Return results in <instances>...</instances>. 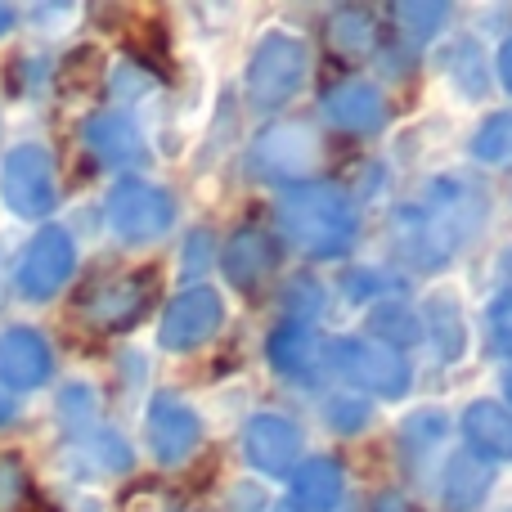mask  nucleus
Listing matches in <instances>:
<instances>
[{"mask_svg": "<svg viewBox=\"0 0 512 512\" xmlns=\"http://www.w3.org/2000/svg\"><path fill=\"white\" fill-rule=\"evenodd\" d=\"M486 212H490V198L477 180L441 176L423 189L418 203H405L396 212V243L405 252V261L436 270L481 230Z\"/></svg>", "mask_w": 512, "mask_h": 512, "instance_id": "obj_1", "label": "nucleus"}, {"mask_svg": "<svg viewBox=\"0 0 512 512\" xmlns=\"http://www.w3.org/2000/svg\"><path fill=\"white\" fill-rule=\"evenodd\" d=\"M279 230L310 256H342L355 243L360 216L346 189L337 185H297L279 203Z\"/></svg>", "mask_w": 512, "mask_h": 512, "instance_id": "obj_2", "label": "nucleus"}, {"mask_svg": "<svg viewBox=\"0 0 512 512\" xmlns=\"http://www.w3.org/2000/svg\"><path fill=\"white\" fill-rule=\"evenodd\" d=\"M306 68H310L306 41H297V36H288V32L261 36V45H256V54L248 63V95H252V104L256 108L288 104V99L301 90V81H306Z\"/></svg>", "mask_w": 512, "mask_h": 512, "instance_id": "obj_3", "label": "nucleus"}, {"mask_svg": "<svg viewBox=\"0 0 512 512\" xmlns=\"http://www.w3.org/2000/svg\"><path fill=\"white\" fill-rule=\"evenodd\" d=\"M324 162V144L310 126L301 122H283L270 126L252 140L248 149V167L256 180H274V185H288V180H306L310 171Z\"/></svg>", "mask_w": 512, "mask_h": 512, "instance_id": "obj_4", "label": "nucleus"}, {"mask_svg": "<svg viewBox=\"0 0 512 512\" xmlns=\"http://www.w3.org/2000/svg\"><path fill=\"white\" fill-rule=\"evenodd\" d=\"M0 198L23 221L54 212V158L45 144H14L0 162Z\"/></svg>", "mask_w": 512, "mask_h": 512, "instance_id": "obj_5", "label": "nucleus"}, {"mask_svg": "<svg viewBox=\"0 0 512 512\" xmlns=\"http://www.w3.org/2000/svg\"><path fill=\"white\" fill-rule=\"evenodd\" d=\"M176 221V207L171 194L144 185V180H117L113 194H108V225H113L117 239L126 243H149L162 239Z\"/></svg>", "mask_w": 512, "mask_h": 512, "instance_id": "obj_6", "label": "nucleus"}, {"mask_svg": "<svg viewBox=\"0 0 512 512\" xmlns=\"http://www.w3.org/2000/svg\"><path fill=\"white\" fill-rule=\"evenodd\" d=\"M333 364L346 373V378L360 382V387L378 391L382 400H400L409 391V364L396 346L364 342V337H337Z\"/></svg>", "mask_w": 512, "mask_h": 512, "instance_id": "obj_7", "label": "nucleus"}, {"mask_svg": "<svg viewBox=\"0 0 512 512\" xmlns=\"http://www.w3.org/2000/svg\"><path fill=\"white\" fill-rule=\"evenodd\" d=\"M149 292H153L149 270L117 274V279L90 283V288L77 297V310L90 328H99V333H117V328H131L135 319L149 310Z\"/></svg>", "mask_w": 512, "mask_h": 512, "instance_id": "obj_8", "label": "nucleus"}, {"mask_svg": "<svg viewBox=\"0 0 512 512\" xmlns=\"http://www.w3.org/2000/svg\"><path fill=\"white\" fill-rule=\"evenodd\" d=\"M72 265H77V248H72V234L50 225L41 230L32 243L18 256V270H14V283L27 301H50L54 292L68 283Z\"/></svg>", "mask_w": 512, "mask_h": 512, "instance_id": "obj_9", "label": "nucleus"}, {"mask_svg": "<svg viewBox=\"0 0 512 512\" xmlns=\"http://www.w3.org/2000/svg\"><path fill=\"white\" fill-rule=\"evenodd\" d=\"M221 319H225L221 292H212L207 283H198V288H185L167 306L162 328H158V342L167 346V351H194V346L212 342L216 328H221Z\"/></svg>", "mask_w": 512, "mask_h": 512, "instance_id": "obj_10", "label": "nucleus"}, {"mask_svg": "<svg viewBox=\"0 0 512 512\" xmlns=\"http://www.w3.org/2000/svg\"><path fill=\"white\" fill-rule=\"evenodd\" d=\"M243 454H248V463L256 472H265V477H283L301 454L297 423L283 418V414H256L248 423V432H243Z\"/></svg>", "mask_w": 512, "mask_h": 512, "instance_id": "obj_11", "label": "nucleus"}, {"mask_svg": "<svg viewBox=\"0 0 512 512\" xmlns=\"http://www.w3.org/2000/svg\"><path fill=\"white\" fill-rule=\"evenodd\" d=\"M54 355L50 342H45L36 328H9L0 337V382L14 391H32L50 378Z\"/></svg>", "mask_w": 512, "mask_h": 512, "instance_id": "obj_12", "label": "nucleus"}, {"mask_svg": "<svg viewBox=\"0 0 512 512\" xmlns=\"http://www.w3.org/2000/svg\"><path fill=\"white\" fill-rule=\"evenodd\" d=\"M149 445L162 463H180L198 445V414L176 396H153V405H149Z\"/></svg>", "mask_w": 512, "mask_h": 512, "instance_id": "obj_13", "label": "nucleus"}, {"mask_svg": "<svg viewBox=\"0 0 512 512\" xmlns=\"http://www.w3.org/2000/svg\"><path fill=\"white\" fill-rule=\"evenodd\" d=\"M86 144L99 162H108V167H140V162L149 158L140 126H135L126 113H95L86 122Z\"/></svg>", "mask_w": 512, "mask_h": 512, "instance_id": "obj_14", "label": "nucleus"}, {"mask_svg": "<svg viewBox=\"0 0 512 512\" xmlns=\"http://www.w3.org/2000/svg\"><path fill=\"white\" fill-rule=\"evenodd\" d=\"M324 117L351 135H373L382 122H387V104H382V95L373 86L346 81V86H337L324 95Z\"/></svg>", "mask_w": 512, "mask_h": 512, "instance_id": "obj_15", "label": "nucleus"}, {"mask_svg": "<svg viewBox=\"0 0 512 512\" xmlns=\"http://www.w3.org/2000/svg\"><path fill=\"white\" fill-rule=\"evenodd\" d=\"M490 495V468L472 450H454L441 472V499L450 512H472Z\"/></svg>", "mask_w": 512, "mask_h": 512, "instance_id": "obj_16", "label": "nucleus"}, {"mask_svg": "<svg viewBox=\"0 0 512 512\" xmlns=\"http://www.w3.org/2000/svg\"><path fill=\"white\" fill-rule=\"evenodd\" d=\"M274 261H279V252H274L270 234L261 230H243L230 239V248H225V274H230L234 288L243 292H256L265 283V274L274 270Z\"/></svg>", "mask_w": 512, "mask_h": 512, "instance_id": "obj_17", "label": "nucleus"}, {"mask_svg": "<svg viewBox=\"0 0 512 512\" xmlns=\"http://www.w3.org/2000/svg\"><path fill=\"white\" fill-rule=\"evenodd\" d=\"M463 436H468L472 454L486 459H512V414L495 400H477L463 414Z\"/></svg>", "mask_w": 512, "mask_h": 512, "instance_id": "obj_18", "label": "nucleus"}, {"mask_svg": "<svg viewBox=\"0 0 512 512\" xmlns=\"http://www.w3.org/2000/svg\"><path fill=\"white\" fill-rule=\"evenodd\" d=\"M342 499V468L333 459H306L292 477V508L297 512H333Z\"/></svg>", "mask_w": 512, "mask_h": 512, "instance_id": "obj_19", "label": "nucleus"}, {"mask_svg": "<svg viewBox=\"0 0 512 512\" xmlns=\"http://www.w3.org/2000/svg\"><path fill=\"white\" fill-rule=\"evenodd\" d=\"M270 364L283 373H306L310 364L319 360V337L310 324H301V319H288V324H279L270 333Z\"/></svg>", "mask_w": 512, "mask_h": 512, "instance_id": "obj_20", "label": "nucleus"}, {"mask_svg": "<svg viewBox=\"0 0 512 512\" xmlns=\"http://www.w3.org/2000/svg\"><path fill=\"white\" fill-rule=\"evenodd\" d=\"M472 158L486 167H512V108L481 122V131L472 135Z\"/></svg>", "mask_w": 512, "mask_h": 512, "instance_id": "obj_21", "label": "nucleus"}, {"mask_svg": "<svg viewBox=\"0 0 512 512\" xmlns=\"http://www.w3.org/2000/svg\"><path fill=\"white\" fill-rule=\"evenodd\" d=\"M450 77H454V86L463 90V99H481L490 90L486 59H481V45L472 41V36L454 41V50H450Z\"/></svg>", "mask_w": 512, "mask_h": 512, "instance_id": "obj_22", "label": "nucleus"}, {"mask_svg": "<svg viewBox=\"0 0 512 512\" xmlns=\"http://www.w3.org/2000/svg\"><path fill=\"white\" fill-rule=\"evenodd\" d=\"M391 14H396L400 32H405L409 41H432V36L441 32V23L450 18V5H441V0H400Z\"/></svg>", "mask_w": 512, "mask_h": 512, "instance_id": "obj_23", "label": "nucleus"}, {"mask_svg": "<svg viewBox=\"0 0 512 512\" xmlns=\"http://www.w3.org/2000/svg\"><path fill=\"white\" fill-rule=\"evenodd\" d=\"M432 342H436V355H441L445 364H454L463 355V346H468L459 306H454V301H445V297L432 301Z\"/></svg>", "mask_w": 512, "mask_h": 512, "instance_id": "obj_24", "label": "nucleus"}, {"mask_svg": "<svg viewBox=\"0 0 512 512\" xmlns=\"http://www.w3.org/2000/svg\"><path fill=\"white\" fill-rule=\"evenodd\" d=\"M369 333L378 337L382 346H414L418 337H423V328H418L409 306H378L369 315Z\"/></svg>", "mask_w": 512, "mask_h": 512, "instance_id": "obj_25", "label": "nucleus"}, {"mask_svg": "<svg viewBox=\"0 0 512 512\" xmlns=\"http://www.w3.org/2000/svg\"><path fill=\"white\" fill-rule=\"evenodd\" d=\"M99 77H104V54H99L95 45H81V50H72L68 59L59 63V86L63 90H90Z\"/></svg>", "mask_w": 512, "mask_h": 512, "instance_id": "obj_26", "label": "nucleus"}, {"mask_svg": "<svg viewBox=\"0 0 512 512\" xmlns=\"http://www.w3.org/2000/svg\"><path fill=\"white\" fill-rule=\"evenodd\" d=\"M32 508V481L14 454H0V512H27Z\"/></svg>", "mask_w": 512, "mask_h": 512, "instance_id": "obj_27", "label": "nucleus"}, {"mask_svg": "<svg viewBox=\"0 0 512 512\" xmlns=\"http://www.w3.org/2000/svg\"><path fill=\"white\" fill-rule=\"evenodd\" d=\"M328 36H333V45L342 54H364L373 41V23L360 14V9H342V14L333 18V27H328Z\"/></svg>", "mask_w": 512, "mask_h": 512, "instance_id": "obj_28", "label": "nucleus"}, {"mask_svg": "<svg viewBox=\"0 0 512 512\" xmlns=\"http://www.w3.org/2000/svg\"><path fill=\"white\" fill-rule=\"evenodd\" d=\"M324 418H328V427H333V432L351 436V432H360V427L369 423V405H364L360 396H333L324 405Z\"/></svg>", "mask_w": 512, "mask_h": 512, "instance_id": "obj_29", "label": "nucleus"}, {"mask_svg": "<svg viewBox=\"0 0 512 512\" xmlns=\"http://www.w3.org/2000/svg\"><path fill=\"white\" fill-rule=\"evenodd\" d=\"M126 45H131V54H140V59H162V50H167V36H162V27L153 23V18H140L135 23V32L126 36Z\"/></svg>", "mask_w": 512, "mask_h": 512, "instance_id": "obj_30", "label": "nucleus"}, {"mask_svg": "<svg viewBox=\"0 0 512 512\" xmlns=\"http://www.w3.org/2000/svg\"><path fill=\"white\" fill-rule=\"evenodd\" d=\"M490 333H495V346L504 355H512V292L490 301Z\"/></svg>", "mask_w": 512, "mask_h": 512, "instance_id": "obj_31", "label": "nucleus"}, {"mask_svg": "<svg viewBox=\"0 0 512 512\" xmlns=\"http://www.w3.org/2000/svg\"><path fill=\"white\" fill-rule=\"evenodd\" d=\"M324 306V292H319V283H292L288 288V310L292 315H315V310Z\"/></svg>", "mask_w": 512, "mask_h": 512, "instance_id": "obj_32", "label": "nucleus"}, {"mask_svg": "<svg viewBox=\"0 0 512 512\" xmlns=\"http://www.w3.org/2000/svg\"><path fill=\"white\" fill-rule=\"evenodd\" d=\"M441 436H445L441 414H418L414 423H405V441H414V450H418V445H432V441H441Z\"/></svg>", "mask_w": 512, "mask_h": 512, "instance_id": "obj_33", "label": "nucleus"}, {"mask_svg": "<svg viewBox=\"0 0 512 512\" xmlns=\"http://www.w3.org/2000/svg\"><path fill=\"white\" fill-rule=\"evenodd\" d=\"M126 512H180V508H176V499H167V495H158L153 486H144V490H135V495L126 499Z\"/></svg>", "mask_w": 512, "mask_h": 512, "instance_id": "obj_34", "label": "nucleus"}, {"mask_svg": "<svg viewBox=\"0 0 512 512\" xmlns=\"http://www.w3.org/2000/svg\"><path fill=\"white\" fill-rule=\"evenodd\" d=\"M373 512H418V508L405 495H378L373 499Z\"/></svg>", "mask_w": 512, "mask_h": 512, "instance_id": "obj_35", "label": "nucleus"}, {"mask_svg": "<svg viewBox=\"0 0 512 512\" xmlns=\"http://www.w3.org/2000/svg\"><path fill=\"white\" fill-rule=\"evenodd\" d=\"M499 72H504V86L512 90V36L504 41V50H499Z\"/></svg>", "mask_w": 512, "mask_h": 512, "instance_id": "obj_36", "label": "nucleus"}, {"mask_svg": "<svg viewBox=\"0 0 512 512\" xmlns=\"http://www.w3.org/2000/svg\"><path fill=\"white\" fill-rule=\"evenodd\" d=\"M9 418H14V400L0 391V423H9Z\"/></svg>", "mask_w": 512, "mask_h": 512, "instance_id": "obj_37", "label": "nucleus"}, {"mask_svg": "<svg viewBox=\"0 0 512 512\" xmlns=\"http://www.w3.org/2000/svg\"><path fill=\"white\" fill-rule=\"evenodd\" d=\"M9 27H14V9H9V5H0V36H5Z\"/></svg>", "mask_w": 512, "mask_h": 512, "instance_id": "obj_38", "label": "nucleus"}, {"mask_svg": "<svg viewBox=\"0 0 512 512\" xmlns=\"http://www.w3.org/2000/svg\"><path fill=\"white\" fill-rule=\"evenodd\" d=\"M508 400H512V373H508Z\"/></svg>", "mask_w": 512, "mask_h": 512, "instance_id": "obj_39", "label": "nucleus"}]
</instances>
